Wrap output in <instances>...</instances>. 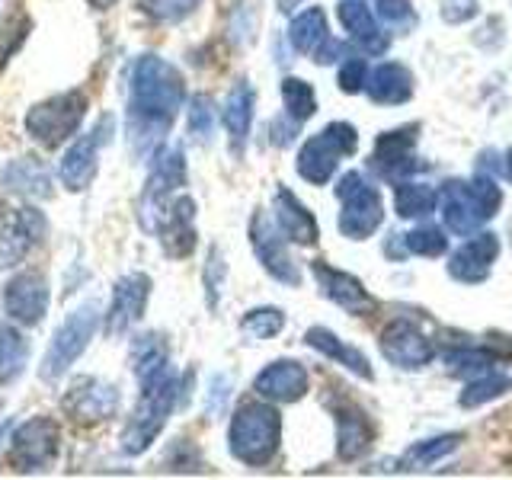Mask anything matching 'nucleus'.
Segmentation results:
<instances>
[{
    "label": "nucleus",
    "mask_w": 512,
    "mask_h": 480,
    "mask_svg": "<svg viewBox=\"0 0 512 480\" xmlns=\"http://www.w3.org/2000/svg\"><path fill=\"white\" fill-rule=\"evenodd\" d=\"M186 128H189V135L196 141H208L215 135V103H212V96H205V93L192 96L189 109H186Z\"/></svg>",
    "instance_id": "obj_39"
},
{
    "label": "nucleus",
    "mask_w": 512,
    "mask_h": 480,
    "mask_svg": "<svg viewBox=\"0 0 512 480\" xmlns=\"http://www.w3.org/2000/svg\"><path fill=\"white\" fill-rule=\"evenodd\" d=\"M439 205V192L426 186V183H397L394 186V208L400 218H426L436 212Z\"/></svg>",
    "instance_id": "obj_33"
},
{
    "label": "nucleus",
    "mask_w": 512,
    "mask_h": 480,
    "mask_svg": "<svg viewBox=\"0 0 512 480\" xmlns=\"http://www.w3.org/2000/svg\"><path fill=\"white\" fill-rule=\"evenodd\" d=\"M282 442V416L269 404H244L237 407L231 429H228V448L237 461L250 468H263L279 452Z\"/></svg>",
    "instance_id": "obj_4"
},
{
    "label": "nucleus",
    "mask_w": 512,
    "mask_h": 480,
    "mask_svg": "<svg viewBox=\"0 0 512 480\" xmlns=\"http://www.w3.org/2000/svg\"><path fill=\"white\" fill-rule=\"evenodd\" d=\"M180 186H186V157H183V151L180 148L157 151L151 176H148V183H144L141 202H138L141 224H148L157 215V208L180 192Z\"/></svg>",
    "instance_id": "obj_16"
},
{
    "label": "nucleus",
    "mask_w": 512,
    "mask_h": 480,
    "mask_svg": "<svg viewBox=\"0 0 512 480\" xmlns=\"http://www.w3.org/2000/svg\"><path fill=\"white\" fill-rule=\"evenodd\" d=\"M224 272H228V266H224V256L218 247L208 250V263H205V301L208 308H218L221 301V285H224Z\"/></svg>",
    "instance_id": "obj_43"
},
{
    "label": "nucleus",
    "mask_w": 512,
    "mask_h": 480,
    "mask_svg": "<svg viewBox=\"0 0 512 480\" xmlns=\"http://www.w3.org/2000/svg\"><path fill=\"white\" fill-rule=\"evenodd\" d=\"M336 84L343 93H359L368 84V64L365 58H346L340 64V74H336Z\"/></svg>",
    "instance_id": "obj_45"
},
{
    "label": "nucleus",
    "mask_w": 512,
    "mask_h": 480,
    "mask_svg": "<svg viewBox=\"0 0 512 480\" xmlns=\"http://www.w3.org/2000/svg\"><path fill=\"white\" fill-rule=\"evenodd\" d=\"M141 397L128 416V423L122 429V452L125 455H144L154 445V439L160 436V429L167 426L173 407L180 404V378L170 365H164L160 372L141 378Z\"/></svg>",
    "instance_id": "obj_2"
},
{
    "label": "nucleus",
    "mask_w": 512,
    "mask_h": 480,
    "mask_svg": "<svg viewBox=\"0 0 512 480\" xmlns=\"http://www.w3.org/2000/svg\"><path fill=\"white\" fill-rule=\"evenodd\" d=\"M381 356L388 359L397 368H407V372H416V368H426L432 359H436V346L426 340V333L410 324V320H391L381 333Z\"/></svg>",
    "instance_id": "obj_17"
},
{
    "label": "nucleus",
    "mask_w": 512,
    "mask_h": 480,
    "mask_svg": "<svg viewBox=\"0 0 512 480\" xmlns=\"http://www.w3.org/2000/svg\"><path fill=\"white\" fill-rule=\"evenodd\" d=\"M282 103H285V116L292 122H308L317 112V93L308 80L285 77L282 80Z\"/></svg>",
    "instance_id": "obj_35"
},
{
    "label": "nucleus",
    "mask_w": 512,
    "mask_h": 480,
    "mask_svg": "<svg viewBox=\"0 0 512 480\" xmlns=\"http://www.w3.org/2000/svg\"><path fill=\"white\" fill-rule=\"evenodd\" d=\"M368 96L381 106H400L413 96V74L397 61H384L368 74Z\"/></svg>",
    "instance_id": "obj_27"
},
{
    "label": "nucleus",
    "mask_w": 512,
    "mask_h": 480,
    "mask_svg": "<svg viewBox=\"0 0 512 480\" xmlns=\"http://www.w3.org/2000/svg\"><path fill=\"white\" fill-rule=\"evenodd\" d=\"M336 199H340V221H336V228H340L343 237L365 240L381 228L384 221L381 192L362 170H349L340 176Z\"/></svg>",
    "instance_id": "obj_7"
},
{
    "label": "nucleus",
    "mask_w": 512,
    "mask_h": 480,
    "mask_svg": "<svg viewBox=\"0 0 512 480\" xmlns=\"http://www.w3.org/2000/svg\"><path fill=\"white\" fill-rule=\"evenodd\" d=\"M29 36V23L26 20H10L0 26V71L7 68V61L16 55V48H20Z\"/></svg>",
    "instance_id": "obj_44"
},
{
    "label": "nucleus",
    "mask_w": 512,
    "mask_h": 480,
    "mask_svg": "<svg viewBox=\"0 0 512 480\" xmlns=\"http://www.w3.org/2000/svg\"><path fill=\"white\" fill-rule=\"evenodd\" d=\"M100 330V304L87 301L74 308L68 317L61 320V327L55 330L52 343L45 349V359L39 365V378L42 381H58L61 375L71 372V365L84 356V349Z\"/></svg>",
    "instance_id": "obj_6"
},
{
    "label": "nucleus",
    "mask_w": 512,
    "mask_h": 480,
    "mask_svg": "<svg viewBox=\"0 0 512 480\" xmlns=\"http://www.w3.org/2000/svg\"><path fill=\"white\" fill-rule=\"evenodd\" d=\"M272 218H276L279 231L292 240V244H298V247H314L317 244L320 228H317L314 215L298 202L295 192H288V189L276 192V199H272Z\"/></svg>",
    "instance_id": "obj_24"
},
{
    "label": "nucleus",
    "mask_w": 512,
    "mask_h": 480,
    "mask_svg": "<svg viewBox=\"0 0 512 480\" xmlns=\"http://www.w3.org/2000/svg\"><path fill=\"white\" fill-rule=\"evenodd\" d=\"M90 7H96V10H109L112 4H116V0H87Z\"/></svg>",
    "instance_id": "obj_50"
},
{
    "label": "nucleus",
    "mask_w": 512,
    "mask_h": 480,
    "mask_svg": "<svg viewBox=\"0 0 512 480\" xmlns=\"http://www.w3.org/2000/svg\"><path fill=\"white\" fill-rule=\"evenodd\" d=\"M375 13L381 23H388L397 32H407L416 23V13L410 7V0H375Z\"/></svg>",
    "instance_id": "obj_42"
},
{
    "label": "nucleus",
    "mask_w": 512,
    "mask_h": 480,
    "mask_svg": "<svg viewBox=\"0 0 512 480\" xmlns=\"http://www.w3.org/2000/svg\"><path fill=\"white\" fill-rule=\"evenodd\" d=\"M445 365L452 368V375H484L493 365V356L487 349H448L442 352Z\"/></svg>",
    "instance_id": "obj_40"
},
{
    "label": "nucleus",
    "mask_w": 512,
    "mask_h": 480,
    "mask_svg": "<svg viewBox=\"0 0 512 480\" xmlns=\"http://www.w3.org/2000/svg\"><path fill=\"white\" fill-rule=\"evenodd\" d=\"M45 215L32 205H13L0 199V269L20 266L42 244Z\"/></svg>",
    "instance_id": "obj_9"
},
{
    "label": "nucleus",
    "mask_w": 512,
    "mask_h": 480,
    "mask_svg": "<svg viewBox=\"0 0 512 480\" xmlns=\"http://www.w3.org/2000/svg\"><path fill=\"white\" fill-rule=\"evenodd\" d=\"M282 327H285V314L279 308H272V304L253 308L240 320V330H244V336H250V340H272V336L282 333Z\"/></svg>",
    "instance_id": "obj_37"
},
{
    "label": "nucleus",
    "mask_w": 512,
    "mask_h": 480,
    "mask_svg": "<svg viewBox=\"0 0 512 480\" xmlns=\"http://www.w3.org/2000/svg\"><path fill=\"white\" fill-rule=\"evenodd\" d=\"M311 378L304 372V365L295 359H276L269 362L253 381V391L263 400H276V404H298L308 394Z\"/></svg>",
    "instance_id": "obj_21"
},
{
    "label": "nucleus",
    "mask_w": 512,
    "mask_h": 480,
    "mask_svg": "<svg viewBox=\"0 0 512 480\" xmlns=\"http://www.w3.org/2000/svg\"><path fill=\"white\" fill-rule=\"evenodd\" d=\"M404 247L407 253L416 256H442L448 250V237L442 234V228H413L410 234H404Z\"/></svg>",
    "instance_id": "obj_41"
},
{
    "label": "nucleus",
    "mask_w": 512,
    "mask_h": 480,
    "mask_svg": "<svg viewBox=\"0 0 512 480\" xmlns=\"http://www.w3.org/2000/svg\"><path fill=\"white\" fill-rule=\"evenodd\" d=\"M253 106H256V96H253V87L247 80H237V87L228 93V100H224V128H228L231 135V148L240 154L244 151V144L250 138V125H253Z\"/></svg>",
    "instance_id": "obj_29"
},
{
    "label": "nucleus",
    "mask_w": 512,
    "mask_h": 480,
    "mask_svg": "<svg viewBox=\"0 0 512 480\" xmlns=\"http://www.w3.org/2000/svg\"><path fill=\"white\" fill-rule=\"evenodd\" d=\"M132 365H135V378H148L154 372H160L164 365H170L167 359V346H164V336L157 333H144L132 343Z\"/></svg>",
    "instance_id": "obj_36"
},
{
    "label": "nucleus",
    "mask_w": 512,
    "mask_h": 480,
    "mask_svg": "<svg viewBox=\"0 0 512 480\" xmlns=\"http://www.w3.org/2000/svg\"><path fill=\"white\" fill-rule=\"evenodd\" d=\"M48 301H52V288H48L45 272L23 269L7 282L4 288V311L10 320L23 327H36L48 314Z\"/></svg>",
    "instance_id": "obj_15"
},
{
    "label": "nucleus",
    "mask_w": 512,
    "mask_h": 480,
    "mask_svg": "<svg viewBox=\"0 0 512 480\" xmlns=\"http://www.w3.org/2000/svg\"><path fill=\"white\" fill-rule=\"evenodd\" d=\"M186 103V80L160 55H141L128 84V135L138 151H151L167 135Z\"/></svg>",
    "instance_id": "obj_1"
},
{
    "label": "nucleus",
    "mask_w": 512,
    "mask_h": 480,
    "mask_svg": "<svg viewBox=\"0 0 512 480\" xmlns=\"http://www.w3.org/2000/svg\"><path fill=\"white\" fill-rule=\"evenodd\" d=\"M288 42H292L301 55H311L317 64H333L343 55V45L330 39L327 16L320 7H308L292 16V23H288Z\"/></svg>",
    "instance_id": "obj_19"
},
{
    "label": "nucleus",
    "mask_w": 512,
    "mask_h": 480,
    "mask_svg": "<svg viewBox=\"0 0 512 480\" xmlns=\"http://www.w3.org/2000/svg\"><path fill=\"white\" fill-rule=\"evenodd\" d=\"M61 410L80 426H96V423L109 420V416H116L119 391H116V384H109L103 378L80 375L68 384V391H64Z\"/></svg>",
    "instance_id": "obj_13"
},
{
    "label": "nucleus",
    "mask_w": 512,
    "mask_h": 480,
    "mask_svg": "<svg viewBox=\"0 0 512 480\" xmlns=\"http://www.w3.org/2000/svg\"><path fill=\"white\" fill-rule=\"evenodd\" d=\"M26 362H29V340L16 327L0 324V388L20 378L26 372Z\"/></svg>",
    "instance_id": "obj_32"
},
{
    "label": "nucleus",
    "mask_w": 512,
    "mask_h": 480,
    "mask_svg": "<svg viewBox=\"0 0 512 480\" xmlns=\"http://www.w3.org/2000/svg\"><path fill=\"white\" fill-rule=\"evenodd\" d=\"M359 148V132L349 122H330L324 132H317L301 144L295 167L308 183L324 186L330 183V176L340 167V160L356 154Z\"/></svg>",
    "instance_id": "obj_8"
},
{
    "label": "nucleus",
    "mask_w": 512,
    "mask_h": 480,
    "mask_svg": "<svg viewBox=\"0 0 512 480\" xmlns=\"http://www.w3.org/2000/svg\"><path fill=\"white\" fill-rule=\"evenodd\" d=\"M112 132V119H100L84 138H77L68 151L61 157V167H58V176H61V186L68 192H84L93 180L96 173H100V148L106 144V135Z\"/></svg>",
    "instance_id": "obj_14"
},
{
    "label": "nucleus",
    "mask_w": 512,
    "mask_h": 480,
    "mask_svg": "<svg viewBox=\"0 0 512 480\" xmlns=\"http://www.w3.org/2000/svg\"><path fill=\"white\" fill-rule=\"evenodd\" d=\"M135 4L154 23H183L186 16L199 10L202 0H135Z\"/></svg>",
    "instance_id": "obj_38"
},
{
    "label": "nucleus",
    "mask_w": 512,
    "mask_h": 480,
    "mask_svg": "<svg viewBox=\"0 0 512 480\" xmlns=\"http://www.w3.org/2000/svg\"><path fill=\"white\" fill-rule=\"evenodd\" d=\"M461 432H445V436H436V439H423L410 445L404 455L397 461V471H426L432 464H439L442 458H448L452 452H458L461 445Z\"/></svg>",
    "instance_id": "obj_31"
},
{
    "label": "nucleus",
    "mask_w": 512,
    "mask_h": 480,
    "mask_svg": "<svg viewBox=\"0 0 512 480\" xmlns=\"http://www.w3.org/2000/svg\"><path fill=\"white\" fill-rule=\"evenodd\" d=\"M144 231L157 234L160 247L173 260H183L192 250H196V202L183 192H176L173 199H167L157 208V215L144 224Z\"/></svg>",
    "instance_id": "obj_11"
},
{
    "label": "nucleus",
    "mask_w": 512,
    "mask_h": 480,
    "mask_svg": "<svg viewBox=\"0 0 512 480\" xmlns=\"http://www.w3.org/2000/svg\"><path fill=\"white\" fill-rule=\"evenodd\" d=\"M477 13H480L477 0H442V4H439V16H442L448 26L468 23V20H474Z\"/></svg>",
    "instance_id": "obj_46"
},
{
    "label": "nucleus",
    "mask_w": 512,
    "mask_h": 480,
    "mask_svg": "<svg viewBox=\"0 0 512 480\" xmlns=\"http://www.w3.org/2000/svg\"><path fill=\"white\" fill-rule=\"evenodd\" d=\"M304 343H308L311 349H317L320 356L340 362L343 368H349L352 375H359L365 381L375 378V368H372V362H368L365 352L356 349V346H349V343H343L340 336H336L333 330H327V327H311L308 333H304Z\"/></svg>",
    "instance_id": "obj_26"
},
{
    "label": "nucleus",
    "mask_w": 512,
    "mask_h": 480,
    "mask_svg": "<svg viewBox=\"0 0 512 480\" xmlns=\"http://www.w3.org/2000/svg\"><path fill=\"white\" fill-rule=\"evenodd\" d=\"M500 205H503V189L487 173H477L471 183L448 180L439 189V215L445 221V228L458 237L477 234L500 212Z\"/></svg>",
    "instance_id": "obj_3"
},
{
    "label": "nucleus",
    "mask_w": 512,
    "mask_h": 480,
    "mask_svg": "<svg viewBox=\"0 0 512 480\" xmlns=\"http://www.w3.org/2000/svg\"><path fill=\"white\" fill-rule=\"evenodd\" d=\"M509 388H512V378H509V375H500V372H484L480 378H474V381L464 384V391H461V397H458V404H461L464 410L484 407V404H490V400L503 397Z\"/></svg>",
    "instance_id": "obj_34"
},
{
    "label": "nucleus",
    "mask_w": 512,
    "mask_h": 480,
    "mask_svg": "<svg viewBox=\"0 0 512 480\" xmlns=\"http://www.w3.org/2000/svg\"><path fill=\"white\" fill-rule=\"evenodd\" d=\"M276 4H279V10H282V13H292V10H298L301 0H276Z\"/></svg>",
    "instance_id": "obj_49"
},
{
    "label": "nucleus",
    "mask_w": 512,
    "mask_h": 480,
    "mask_svg": "<svg viewBox=\"0 0 512 480\" xmlns=\"http://www.w3.org/2000/svg\"><path fill=\"white\" fill-rule=\"evenodd\" d=\"M496 256H500V237L490 231L471 234V240H464L448 260V276L464 285H477L490 276Z\"/></svg>",
    "instance_id": "obj_20"
},
{
    "label": "nucleus",
    "mask_w": 512,
    "mask_h": 480,
    "mask_svg": "<svg viewBox=\"0 0 512 480\" xmlns=\"http://www.w3.org/2000/svg\"><path fill=\"white\" fill-rule=\"evenodd\" d=\"M372 445V426H368L365 413L352 404H343L336 410V452L343 461H356Z\"/></svg>",
    "instance_id": "obj_28"
},
{
    "label": "nucleus",
    "mask_w": 512,
    "mask_h": 480,
    "mask_svg": "<svg viewBox=\"0 0 512 480\" xmlns=\"http://www.w3.org/2000/svg\"><path fill=\"white\" fill-rule=\"evenodd\" d=\"M87 116V93L84 90H64L36 103L23 119L26 135L42 144V148L55 151L64 141L77 135L80 122Z\"/></svg>",
    "instance_id": "obj_5"
},
{
    "label": "nucleus",
    "mask_w": 512,
    "mask_h": 480,
    "mask_svg": "<svg viewBox=\"0 0 512 480\" xmlns=\"http://www.w3.org/2000/svg\"><path fill=\"white\" fill-rule=\"evenodd\" d=\"M250 244H253L256 260H260V266L272 279H279L282 285H292V288L301 285V269L292 260V253H288V237L279 231L276 218H269L266 212H256L250 218Z\"/></svg>",
    "instance_id": "obj_12"
},
{
    "label": "nucleus",
    "mask_w": 512,
    "mask_h": 480,
    "mask_svg": "<svg viewBox=\"0 0 512 480\" xmlns=\"http://www.w3.org/2000/svg\"><path fill=\"white\" fill-rule=\"evenodd\" d=\"M493 160H496V170H500L506 180L512 183V151H506L503 160H500V154H493Z\"/></svg>",
    "instance_id": "obj_48"
},
{
    "label": "nucleus",
    "mask_w": 512,
    "mask_h": 480,
    "mask_svg": "<svg viewBox=\"0 0 512 480\" xmlns=\"http://www.w3.org/2000/svg\"><path fill=\"white\" fill-rule=\"evenodd\" d=\"M416 138H420V128L416 125H404V128H394V132H384L375 141V151H372V167L381 176H407L416 173Z\"/></svg>",
    "instance_id": "obj_23"
},
{
    "label": "nucleus",
    "mask_w": 512,
    "mask_h": 480,
    "mask_svg": "<svg viewBox=\"0 0 512 480\" xmlns=\"http://www.w3.org/2000/svg\"><path fill=\"white\" fill-rule=\"evenodd\" d=\"M7 189L20 192L26 199H48L52 196V176H48L45 164H39L36 157H16L4 170Z\"/></svg>",
    "instance_id": "obj_30"
},
{
    "label": "nucleus",
    "mask_w": 512,
    "mask_h": 480,
    "mask_svg": "<svg viewBox=\"0 0 512 480\" xmlns=\"http://www.w3.org/2000/svg\"><path fill=\"white\" fill-rule=\"evenodd\" d=\"M231 397V378L228 375H215L212 381H208V416H218L224 410V404H228Z\"/></svg>",
    "instance_id": "obj_47"
},
{
    "label": "nucleus",
    "mask_w": 512,
    "mask_h": 480,
    "mask_svg": "<svg viewBox=\"0 0 512 480\" xmlns=\"http://www.w3.org/2000/svg\"><path fill=\"white\" fill-rule=\"evenodd\" d=\"M336 16H340L343 29L368 55H381L384 48H388V36L378 29V13H372V7H368L365 0H340Z\"/></svg>",
    "instance_id": "obj_25"
},
{
    "label": "nucleus",
    "mask_w": 512,
    "mask_h": 480,
    "mask_svg": "<svg viewBox=\"0 0 512 480\" xmlns=\"http://www.w3.org/2000/svg\"><path fill=\"white\" fill-rule=\"evenodd\" d=\"M58 445H61V429L52 416H29L10 436L7 464L20 474L42 471L58 458Z\"/></svg>",
    "instance_id": "obj_10"
},
{
    "label": "nucleus",
    "mask_w": 512,
    "mask_h": 480,
    "mask_svg": "<svg viewBox=\"0 0 512 480\" xmlns=\"http://www.w3.org/2000/svg\"><path fill=\"white\" fill-rule=\"evenodd\" d=\"M311 272H314V279L320 285V292H324V298H330L336 308H343L349 314L375 311V298L365 292V285L356 276H349V272H343V269H333L327 263H311Z\"/></svg>",
    "instance_id": "obj_22"
},
{
    "label": "nucleus",
    "mask_w": 512,
    "mask_h": 480,
    "mask_svg": "<svg viewBox=\"0 0 512 480\" xmlns=\"http://www.w3.org/2000/svg\"><path fill=\"white\" fill-rule=\"evenodd\" d=\"M151 298V279L144 272H128L112 288V301L106 311V333L109 336H122L128 333V327H135L144 317V308H148Z\"/></svg>",
    "instance_id": "obj_18"
}]
</instances>
